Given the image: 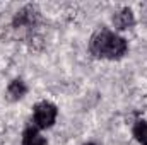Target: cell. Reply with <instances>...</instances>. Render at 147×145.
Segmentation results:
<instances>
[{"instance_id": "8", "label": "cell", "mask_w": 147, "mask_h": 145, "mask_svg": "<svg viewBox=\"0 0 147 145\" xmlns=\"http://www.w3.org/2000/svg\"><path fill=\"white\" fill-rule=\"evenodd\" d=\"M84 145H98L96 142H87V144H84Z\"/></svg>"}, {"instance_id": "3", "label": "cell", "mask_w": 147, "mask_h": 145, "mask_svg": "<svg viewBox=\"0 0 147 145\" xmlns=\"http://www.w3.org/2000/svg\"><path fill=\"white\" fill-rule=\"evenodd\" d=\"M38 17H39L38 7L29 3V5H24V7L14 15L12 24H14V28H31V26L36 24Z\"/></svg>"}, {"instance_id": "1", "label": "cell", "mask_w": 147, "mask_h": 145, "mask_svg": "<svg viewBox=\"0 0 147 145\" xmlns=\"http://www.w3.org/2000/svg\"><path fill=\"white\" fill-rule=\"evenodd\" d=\"M89 51L96 58L120 60L128 51V43L125 38L118 36L110 29H99L92 34L89 41Z\"/></svg>"}, {"instance_id": "6", "label": "cell", "mask_w": 147, "mask_h": 145, "mask_svg": "<svg viewBox=\"0 0 147 145\" xmlns=\"http://www.w3.org/2000/svg\"><path fill=\"white\" fill-rule=\"evenodd\" d=\"M22 145H48L46 138L39 133L36 126H28L22 132Z\"/></svg>"}, {"instance_id": "2", "label": "cell", "mask_w": 147, "mask_h": 145, "mask_svg": "<svg viewBox=\"0 0 147 145\" xmlns=\"http://www.w3.org/2000/svg\"><path fill=\"white\" fill-rule=\"evenodd\" d=\"M57 114H58V109L50 101H39L33 108V119L36 123V128L39 130L51 128L53 123L57 121Z\"/></svg>"}, {"instance_id": "5", "label": "cell", "mask_w": 147, "mask_h": 145, "mask_svg": "<svg viewBox=\"0 0 147 145\" xmlns=\"http://www.w3.org/2000/svg\"><path fill=\"white\" fill-rule=\"evenodd\" d=\"M26 94H28V85H26L24 80H21V79H14L12 82H9L7 91H5V97H7L10 103L21 101Z\"/></svg>"}, {"instance_id": "7", "label": "cell", "mask_w": 147, "mask_h": 145, "mask_svg": "<svg viewBox=\"0 0 147 145\" xmlns=\"http://www.w3.org/2000/svg\"><path fill=\"white\" fill-rule=\"evenodd\" d=\"M134 137L140 145H147V119H137L134 125Z\"/></svg>"}, {"instance_id": "4", "label": "cell", "mask_w": 147, "mask_h": 145, "mask_svg": "<svg viewBox=\"0 0 147 145\" xmlns=\"http://www.w3.org/2000/svg\"><path fill=\"white\" fill-rule=\"evenodd\" d=\"M134 24H135V15L130 7H123L113 15V26L120 31H127L134 28Z\"/></svg>"}]
</instances>
